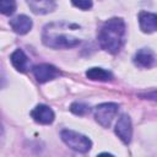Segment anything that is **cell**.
<instances>
[{"label": "cell", "mask_w": 157, "mask_h": 157, "mask_svg": "<svg viewBox=\"0 0 157 157\" xmlns=\"http://www.w3.org/2000/svg\"><path fill=\"white\" fill-rule=\"evenodd\" d=\"M71 2L81 10H88L92 7V0H71Z\"/></svg>", "instance_id": "cell-16"}, {"label": "cell", "mask_w": 157, "mask_h": 157, "mask_svg": "<svg viewBox=\"0 0 157 157\" xmlns=\"http://www.w3.org/2000/svg\"><path fill=\"white\" fill-rule=\"evenodd\" d=\"M60 136H61V140L65 142V145L72 148L74 151L87 152L92 147V141L87 136L80 132H76L74 130H63Z\"/></svg>", "instance_id": "cell-3"}, {"label": "cell", "mask_w": 157, "mask_h": 157, "mask_svg": "<svg viewBox=\"0 0 157 157\" xmlns=\"http://www.w3.org/2000/svg\"><path fill=\"white\" fill-rule=\"evenodd\" d=\"M32 20L26 16V15H18L16 17H13L10 21V26L11 28L17 33V34H26L31 31L32 28Z\"/></svg>", "instance_id": "cell-9"}, {"label": "cell", "mask_w": 157, "mask_h": 157, "mask_svg": "<svg viewBox=\"0 0 157 157\" xmlns=\"http://www.w3.org/2000/svg\"><path fill=\"white\" fill-rule=\"evenodd\" d=\"M118 104L115 103H102L98 104L94 109V118L104 128H108L113 121L114 117L118 113Z\"/></svg>", "instance_id": "cell-4"}, {"label": "cell", "mask_w": 157, "mask_h": 157, "mask_svg": "<svg viewBox=\"0 0 157 157\" xmlns=\"http://www.w3.org/2000/svg\"><path fill=\"white\" fill-rule=\"evenodd\" d=\"M43 42L50 48H74L80 44V39L70 33H63L47 26L43 32Z\"/></svg>", "instance_id": "cell-2"}, {"label": "cell", "mask_w": 157, "mask_h": 157, "mask_svg": "<svg viewBox=\"0 0 157 157\" xmlns=\"http://www.w3.org/2000/svg\"><path fill=\"white\" fill-rule=\"evenodd\" d=\"M134 61L137 66L140 67H150L153 65L155 63V55L150 50V49H146V48H142L140 49L136 54H135V58H134Z\"/></svg>", "instance_id": "cell-11"}, {"label": "cell", "mask_w": 157, "mask_h": 157, "mask_svg": "<svg viewBox=\"0 0 157 157\" xmlns=\"http://www.w3.org/2000/svg\"><path fill=\"white\" fill-rule=\"evenodd\" d=\"M16 10L15 0H0V11L4 15H12Z\"/></svg>", "instance_id": "cell-14"}, {"label": "cell", "mask_w": 157, "mask_h": 157, "mask_svg": "<svg viewBox=\"0 0 157 157\" xmlns=\"http://www.w3.org/2000/svg\"><path fill=\"white\" fill-rule=\"evenodd\" d=\"M142 96L148 98V99H156L157 101V92H151V93H146V94H142Z\"/></svg>", "instance_id": "cell-17"}, {"label": "cell", "mask_w": 157, "mask_h": 157, "mask_svg": "<svg viewBox=\"0 0 157 157\" xmlns=\"http://www.w3.org/2000/svg\"><path fill=\"white\" fill-rule=\"evenodd\" d=\"M139 25L142 32L152 33L157 31V15L147 11H142L139 15Z\"/></svg>", "instance_id": "cell-8"}, {"label": "cell", "mask_w": 157, "mask_h": 157, "mask_svg": "<svg viewBox=\"0 0 157 157\" xmlns=\"http://www.w3.org/2000/svg\"><path fill=\"white\" fill-rule=\"evenodd\" d=\"M32 71H33L34 77L37 78V81L40 82V83L48 82V81H50V80H53V78H55L56 76L60 75V71L55 66H53L50 64L36 65Z\"/></svg>", "instance_id": "cell-6"}, {"label": "cell", "mask_w": 157, "mask_h": 157, "mask_svg": "<svg viewBox=\"0 0 157 157\" xmlns=\"http://www.w3.org/2000/svg\"><path fill=\"white\" fill-rule=\"evenodd\" d=\"M27 4L37 15H45L55 9V0H27Z\"/></svg>", "instance_id": "cell-10"}, {"label": "cell", "mask_w": 157, "mask_h": 157, "mask_svg": "<svg viewBox=\"0 0 157 157\" xmlns=\"http://www.w3.org/2000/svg\"><path fill=\"white\" fill-rule=\"evenodd\" d=\"M115 134L125 145L130 144L131 137H132V125H131V120L129 115L126 114L120 115V118L118 119L115 124Z\"/></svg>", "instance_id": "cell-5"}, {"label": "cell", "mask_w": 157, "mask_h": 157, "mask_svg": "<svg viewBox=\"0 0 157 157\" xmlns=\"http://www.w3.org/2000/svg\"><path fill=\"white\" fill-rule=\"evenodd\" d=\"M86 76L93 81H108L112 78V74L102 67H91L86 71Z\"/></svg>", "instance_id": "cell-13"}, {"label": "cell", "mask_w": 157, "mask_h": 157, "mask_svg": "<svg viewBox=\"0 0 157 157\" xmlns=\"http://www.w3.org/2000/svg\"><path fill=\"white\" fill-rule=\"evenodd\" d=\"M31 117L33 118L34 121H37L39 124L48 125V124H52L54 121L55 114L50 107H48L45 104H38L31 112Z\"/></svg>", "instance_id": "cell-7"}, {"label": "cell", "mask_w": 157, "mask_h": 157, "mask_svg": "<svg viewBox=\"0 0 157 157\" xmlns=\"http://www.w3.org/2000/svg\"><path fill=\"white\" fill-rule=\"evenodd\" d=\"M125 36V23L121 18L113 17L103 23L98 33V42L101 47L110 53L115 54L120 50Z\"/></svg>", "instance_id": "cell-1"}, {"label": "cell", "mask_w": 157, "mask_h": 157, "mask_svg": "<svg viewBox=\"0 0 157 157\" xmlns=\"http://www.w3.org/2000/svg\"><path fill=\"white\" fill-rule=\"evenodd\" d=\"M10 60H11V64L13 65V67H15L17 71H21V72L27 71V69H28V58H27V55L23 53V50L16 49V50L11 54Z\"/></svg>", "instance_id": "cell-12"}, {"label": "cell", "mask_w": 157, "mask_h": 157, "mask_svg": "<svg viewBox=\"0 0 157 157\" xmlns=\"http://www.w3.org/2000/svg\"><path fill=\"white\" fill-rule=\"evenodd\" d=\"M70 110L76 115H85L90 112V107L82 102H75L70 105Z\"/></svg>", "instance_id": "cell-15"}]
</instances>
